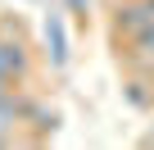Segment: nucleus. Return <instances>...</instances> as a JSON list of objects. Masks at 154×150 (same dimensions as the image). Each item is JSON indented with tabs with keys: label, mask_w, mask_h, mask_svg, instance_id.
Here are the masks:
<instances>
[{
	"label": "nucleus",
	"mask_w": 154,
	"mask_h": 150,
	"mask_svg": "<svg viewBox=\"0 0 154 150\" xmlns=\"http://www.w3.org/2000/svg\"><path fill=\"white\" fill-rule=\"evenodd\" d=\"M41 46H45L50 73H63V68L72 64V41H68V14H63V5H45V18H41Z\"/></svg>",
	"instance_id": "1"
},
{
	"label": "nucleus",
	"mask_w": 154,
	"mask_h": 150,
	"mask_svg": "<svg viewBox=\"0 0 154 150\" xmlns=\"http://www.w3.org/2000/svg\"><path fill=\"white\" fill-rule=\"evenodd\" d=\"M149 9H154V0H149Z\"/></svg>",
	"instance_id": "9"
},
{
	"label": "nucleus",
	"mask_w": 154,
	"mask_h": 150,
	"mask_svg": "<svg viewBox=\"0 0 154 150\" xmlns=\"http://www.w3.org/2000/svg\"><path fill=\"white\" fill-rule=\"evenodd\" d=\"M113 50H118V59H149V64H154V18H149V23H145L136 37L118 41Z\"/></svg>",
	"instance_id": "5"
},
{
	"label": "nucleus",
	"mask_w": 154,
	"mask_h": 150,
	"mask_svg": "<svg viewBox=\"0 0 154 150\" xmlns=\"http://www.w3.org/2000/svg\"><path fill=\"white\" fill-rule=\"evenodd\" d=\"M59 5H63V14H68L77 27H86V23H91V9H95V0H59Z\"/></svg>",
	"instance_id": "6"
},
{
	"label": "nucleus",
	"mask_w": 154,
	"mask_h": 150,
	"mask_svg": "<svg viewBox=\"0 0 154 150\" xmlns=\"http://www.w3.org/2000/svg\"><path fill=\"white\" fill-rule=\"evenodd\" d=\"M122 100H127L136 114H154V78H145V73H127V78H122Z\"/></svg>",
	"instance_id": "3"
},
{
	"label": "nucleus",
	"mask_w": 154,
	"mask_h": 150,
	"mask_svg": "<svg viewBox=\"0 0 154 150\" xmlns=\"http://www.w3.org/2000/svg\"><path fill=\"white\" fill-rule=\"evenodd\" d=\"M0 145H14V132H0Z\"/></svg>",
	"instance_id": "8"
},
{
	"label": "nucleus",
	"mask_w": 154,
	"mask_h": 150,
	"mask_svg": "<svg viewBox=\"0 0 154 150\" xmlns=\"http://www.w3.org/2000/svg\"><path fill=\"white\" fill-rule=\"evenodd\" d=\"M149 18H154L149 0H113V9H109V37H113V46L127 41V37H136Z\"/></svg>",
	"instance_id": "2"
},
{
	"label": "nucleus",
	"mask_w": 154,
	"mask_h": 150,
	"mask_svg": "<svg viewBox=\"0 0 154 150\" xmlns=\"http://www.w3.org/2000/svg\"><path fill=\"white\" fill-rule=\"evenodd\" d=\"M140 145H145V150H154V127H149V132L140 136Z\"/></svg>",
	"instance_id": "7"
},
{
	"label": "nucleus",
	"mask_w": 154,
	"mask_h": 150,
	"mask_svg": "<svg viewBox=\"0 0 154 150\" xmlns=\"http://www.w3.org/2000/svg\"><path fill=\"white\" fill-rule=\"evenodd\" d=\"M27 127H32V141H50V136H54V132L63 127V109H59V105H45V100H41V105H36V114L27 118Z\"/></svg>",
	"instance_id": "4"
}]
</instances>
